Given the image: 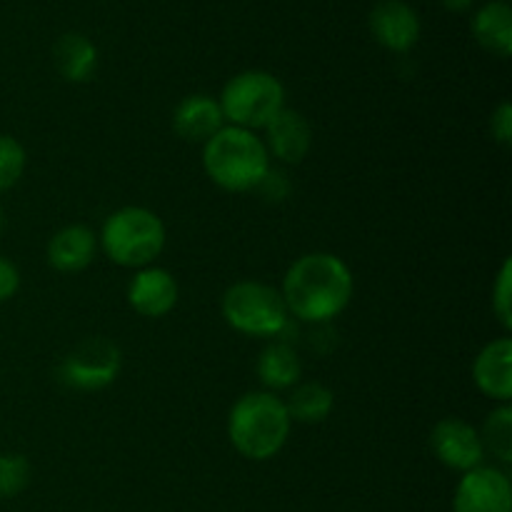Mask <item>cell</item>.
I'll list each match as a JSON object with an SVG mask.
<instances>
[{
    "instance_id": "1",
    "label": "cell",
    "mask_w": 512,
    "mask_h": 512,
    "mask_svg": "<svg viewBox=\"0 0 512 512\" xmlns=\"http://www.w3.org/2000/svg\"><path fill=\"white\" fill-rule=\"evenodd\" d=\"M353 273L333 253H308L288 268L280 295L293 318L323 325L338 318L353 300Z\"/></svg>"
},
{
    "instance_id": "2",
    "label": "cell",
    "mask_w": 512,
    "mask_h": 512,
    "mask_svg": "<svg viewBox=\"0 0 512 512\" xmlns=\"http://www.w3.org/2000/svg\"><path fill=\"white\" fill-rule=\"evenodd\" d=\"M290 420L283 398L268 390H253L238 398L228 415V438L243 458L253 463L275 458L290 438Z\"/></svg>"
},
{
    "instance_id": "3",
    "label": "cell",
    "mask_w": 512,
    "mask_h": 512,
    "mask_svg": "<svg viewBox=\"0 0 512 512\" xmlns=\"http://www.w3.org/2000/svg\"><path fill=\"white\" fill-rule=\"evenodd\" d=\"M203 168L218 188L248 193L268 175L270 155L258 133L225 125L203 145Z\"/></svg>"
},
{
    "instance_id": "4",
    "label": "cell",
    "mask_w": 512,
    "mask_h": 512,
    "mask_svg": "<svg viewBox=\"0 0 512 512\" xmlns=\"http://www.w3.org/2000/svg\"><path fill=\"white\" fill-rule=\"evenodd\" d=\"M100 248L120 268H148L165 248V225L153 210L128 205L105 218Z\"/></svg>"
},
{
    "instance_id": "5",
    "label": "cell",
    "mask_w": 512,
    "mask_h": 512,
    "mask_svg": "<svg viewBox=\"0 0 512 512\" xmlns=\"http://www.w3.org/2000/svg\"><path fill=\"white\" fill-rule=\"evenodd\" d=\"M223 318L250 338H278L290 323V313L278 288L260 280H240L223 293Z\"/></svg>"
},
{
    "instance_id": "6",
    "label": "cell",
    "mask_w": 512,
    "mask_h": 512,
    "mask_svg": "<svg viewBox=\"0 0 512 512\" xmlns=\"http://www.w3.org/2000/svg\"><path fill=\"white\" fill-rule=\"evenodd\" d=\"M218 103L230 125L255 133L268 128L270 120L285 108V88L273 73L245 70L225 83Z\"/></svg>"
},
{
    "instance_id": "7",
    "label": "cell",
    "mask_w": 512,
    "mask_h": 512,
    "mask_svg": "<svg viewBox=\"0 0 512 512\" xmlns=\"http://www.w3.org/2000/svg\"><path fill=\"white\" fill-rule=\"evenodd\" d=\"M123 368L120 348L108 338H85L60 363V383L73 390L93 393L118 380Z\"/></svg>"
},
{
    "instance_id": "8",
    "label": "cell",
    "mask_w": 512,
    "mask_h": 512,
    "mask_svg": "<svg viewBox=\"0 0 512 512\" xmlns=\"http://www.w3.org/2000/svg\"><path fill=\"white\" fill-rule=\"evenodd\" d=\"M453 512H512V485L500 468L468 470L455 488Z\"/></svg>"
},
{
    "instance_id": "9",
    "label": "cell",
    "mask_w": 512,
    "mask_h": 512,
    "mask_svg": "<svg viewBox=\"0 0 512 512\" xmlns=\"http://www.w3.org/2000/svg\"><path fill=\"white\" fill-rule=\"evenodd\" d=\"M430 450L445 468L458 470V473L480 468L485 460L480 433L460 418H443L435 423L430 433Z\"/></svg>"
},
{
    "instance_id": "10",
    "label": "cell",
    "mask_w": 512,
    "mask_h": 512,
    "mask_svg": "<svg viewBox=\"0 0 512 512\" xmlns=\"http://www.w3.org/2000/svg\"><path fill=\"white\" fill-rule=\"evenodd\" d=\"M368 23L373 38L393 53H408L420 38V18L405 0H380L370 10Z\"/></svg>"
},
{
    "instance_id": "11",
    "label": "cell",
    "mask_w": 512,
    "mask_h": 512,
    "mask_svg": "<svg viewBox=\"0 0 512 512\" xmlns=\"http://www.w3.org/2000/svg\"><path fill=\"white\" fill-rule=\"evenodd\" d=\"M178 280L165 268H140L128 285V303L143 318H165L178 305Z\"/></svg>"
},
{
    "instance_id": "12",
    "label": "cell",
    "mask_w": 512,
    "mask_h": 512,
    "mask_svg": "<svg viewBox=\"0 0 512 512\" xmlns=\"http://www.w3.org/2000/svg\"><path fill=\"white\" fill-rule=\"evenodd\" d=\"M263 143L270 158L285 165H298L313 148V128L303 113L283 108L265 128Z\"/></svg>"
},
{
    "instance_id": "13",
    "label": "cell",
    "mask_w": 512,
    "mask_h": 512,
    "mask_svg": "<svg viewBox=\"0 0 512 512\" xmlns=\"http://www.w3.org/2000/svg\"><path fill=\"white\" fill-rule=\"evenodd\" d=\"M473 380L483 395L508 405L512 400V340H490L473 363Z\"/></svg>"
},
{
    "instance_id": "14",
    "label": "cell",
    "mask_w": 512,
    "mask_h": 512,
    "mask_svg": "<svg viewBox=\"0 0 512 512\" xmlns=\"http://www.w3.org/2000/svg\"><path fill=\"white\" fill-rule=\"evenodd\" d=\"M223 128V110H220L218 100L210 95H188L173 110V130L185 143L205 145Z\"/></svg>"
},
{
    "instance_id": "15",
    "label": "cell",
    "mask_w": 512,
    "mask_h": 512,
    "mask_svg": "<svg viewBox=\"0 0 512 512\" xmlns=\"http://www.w3.org/2000/svg\"><path fill=\"white\" fill-rule=\"evenodd\" d=\"M98 250V238L88 225H65L50 238L48 263L60 273H80L88 268Z\"/></svg>"
},
{
    "instance_id": "16",
    "label": "cell",
    "mask_w": 512,
    "mask_h": 512,
    "mask_svg": "<svg viewBox=\"0 0 512 512\" xmlns=\"http://www.w3.org/2000/svg\"><path fill=\"white\" fill-rule=\"evenodd\" d=\"M53 63L68 83H88L98 70V48L85 35L65 33L55 43Z\"/></svg>"
},
{
    "instance_id": "17",
    "label": "cell",
    "mask_w": 512,
    "mask_h": 512,
    "mask_svg": "<svg viewBox=\"0 0 512 512\" xmlns=\"http://www.w3.org/2000/svg\"><path fill=\"white\" fill-rule=\"evenodd\" d=\"M473 35L488 53L510 58L512 53V10L505 0L483 5L473 18Z\"/></svg>"
},
{
    "instance_id": "18",
    "label": "cell",
    "mask_w": 512,
    "mask_h": 512,
    "mask_svg": "<svg viewBox=\"0 0 512 512\" xmlns=\"http://www.w3.org/2000/svg\"><path fill=\"white\" fill-rule=\"evenodd\" d=\"M255 370H258L260 383L268 388V393H273V390H290L293 385L300 383V375H303V365H300L295 348L288 343H280V340L278 343H270L260 353L258 368Z\"/></svg>"
},
{
    "instance_id": "19",
    "label": "cell",
    "mask_w": 512,
    "mask_h": 512,
    "mask_svg": "<svg viewBox=\"0 0 512 512\" xmlns=\"http://www.w3.org/2000/svg\"><path fill=\"white\" fill-rule=\"evenodd\" d=\"M283 403L293 423L318 425L333 413L335 395L323 383H298L290 388L288 400H283Z\"/></svg>"
},
{
    "instance_id": "20",
    "label": "cell",
    "mask_w": 512,
    "mask_h": 512,
    "mask_svg": "<svg viewBox=\"0 0 512 512\" xmlns=\"http://www.w3.org/2000/svg\"><path fill=\"white\" fill-rule=\"evenodd\" d=\"M480 440H483L485 453H493L500 463H510L512 460V408L500 405L485 420L483 430H480Z\"/></svg>"
},
{
    "instance_id": "21",
    "label": "cell",
    "mask_w": 512,
    "mask_h": 512,
    "mask_svg": "<svg viewBox=\"0 0 512 512\" xmlns=\"http://www.w3.org/2000/svg\"><path fill=\"white\" fill-rule=\"evenodd\" d=\"M30 483L28 458L18 453L0 455V500H10L23 493Z\"/></svg>"
},
{
    "instance_id": "22",
    "label": "cell",
    "mask_w": 512,
    "mask_h": 512,
    "mask_svg": "<svg viewBox=\"0 0 512 512\" xmlns=\"http://www.w3.org/2000/svg\"><path fill=\"white\" fill-rule=\"evenodd\" d=\"M25 170V148L13 135H0V193L13 188Z\"/></svg>"
},
{
    "instance_id": "23",
    "label": "cell",
    "mask_w": 512,
    "mask_h": 512,
    "mask_svg": "<svg viewBox=\"0 0 512 512\" xmlns=\"http://www.w3.org/2000/svg\"><path fill=\"white\" fill-rule=\"evenodd\" d=\"M493 313L505 330L512 328V260L508 258L500 268L493 285Z\"/></svg>"
},
{
    "instance_id": "24",
    "label": "cell",
    "mask_w": 512,
    "mask_h": 512,
    "mask_svg": "<svg viewBox=\"0 0 512 512\" xmlns=\"http://www.w3.org/2000/svg\"><path fill=\"white\" fill-rule=\"evenodd\" d=\"M490 135L495 143L510 145L512 143V105L500 103L490 118Z\"/></svg>"
},
{
    "instance_id": "25",
    "label": "cell",
    "mask_w": 512,
    "mask_h": 512,
    "mask_svg": "<svg viewBox=\"0 0 512 512\" xmlns=\"http://www.w3.org/2000/svg\"><path fill=\"white\" fill-rule=\"evenodd\" d=\"M18 288H20L18 268H15L8 258L0 255V303L13 298V295L18 293Z\"/></svg>"
},
{
    "instance_id": "26",
    "label": "cell",
    "mask_w": 512,
    "mask_h": 512,
    "mask_svg": "<svg viewBox=\"0 0 512 512\" xmlns=\"http://www.w3.org/2000/svg\"><path fill=\"white\" fill-rule=\"evenodd\" d=\"M440 3L448 10H453V13H463V10H468L475 0H440Z\"/></svg>"
},
{
    "instance_id": "27",
    "label": "cell",
    "mask_w": 512,
    "mask_h": 512,
    "mask_svg": "<svg viewBox=\"0 0 512 512\" xmlns=\"http://www.w3.org/2000/svg\"><path fill=\"white\" fill-rule=\"evenodd\" d=\"M3 228H5V213L3 208H0V233H3Z\"/></svg>"
}]
</instances>
